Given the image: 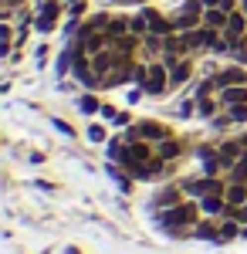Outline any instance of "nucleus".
<instances>
[{
	"instance_id": "1",
	"label": "nucleus",
	"mask_w": 247,
	"mask_h": 254,
	"mask_svg": "<svg viewBox=\"0 0 247 254\" xmlns=\"http://www.w3.org/2000/svg\"><path fill=\"white\" fill-rule=\"evenodd\" d=\"M159 224L170 227V231H190V227L200 224V207L190 203V200H180L166 210H159Z\"/></svg>"
},
{
	"instance_id": "2",
	"label": "nucleus",
	"mask_w": 247,
	"mask_h": 254,
	"mask_svg": "<svg viewBox=\"0 0 247 254\" xmlns=\"http://www.w3.org/2000/svg\"><path fill=\"white\" fill-rule=\"evenodd\" d=\"M203 0H186L183 7H180V14L173 17V27L176 31H193V27H200L203 24Z\"/></svg>"
},
{
	"instance_id": "3",
	"label": "nucleus",
	"mask_w": 247,
	"mask_h": 254,
	"mask_svg": "<svg viewBox=\"0 0 247 254\" xmlns=\"http://www.w3.org/2000/svg\"><path fill=\"white\" fill-rule=\"evenodd\" d=\"M159 61L170 68V88H176V85H186L193 75V64L190 58H183V55H159Z\"/></svg>"
},
{
	"instance_id": "4",
	"label": "nucleus",
	"mask_w": 247,
	"mask_h": 254,
	"mask_svg": "<svg viewBox=\"0 0 247 254\" xmlns=\"http://www.w3.org/2000/svg\"><path fill=\"white\" fill-rule=\"evenodd\" d=\"M142 92H149V95H166L170 92V68L163 61H149V75H146Z\"/></svg>"
},
{
	"instance_id": "5",
	"label": "nucleus",
	"mask_w": 247,
	"mask_h": 254,
	"mask_svg": "<svg viewBox=\"0 0 247 254\" xmlns=\"http://www.w3.org/2000/svg\"><path fill=\"white\" fill-rule=\"evenodd\" d=\"M217 98H220L224 109H230V105H247V85H227V88L217 92Z\"/></svg>"
},
{
	"instance_id": "6",
	"label": "nucleus",
	"mask_w": 247,
	"mask_h": 254,
	"mask_svg": "<svg viewBox=\"0 0 247 254\" xmlns=\"http://www.w3.org/2000/svg\"><path fill=\"white\" fill-rule=\"evenodd\" d=\"M213 85H217V92H220V88H227V85H247V71H244V64H237V68H227V71L213 75Z\"/></svg>"
},
{
	"instance_id": "7",
	"label": "nucleus",
	"mask_w": 247,
	"mask_h": 254,
	"mask_svg": "<svg viewBox=\"0 0 247 254\" xmlns=\"http://www.w3.org/2000/svg\"><path fill=\"white\" fill-rule=\"evenodd\" d=\"M200 210L207 217H224L227 214V200H224V193H207L200 196Z\"/></svg>"
},
{
	"instance_id": "8",
	"label": "nucleus",
	"mask_w": 247,
	"mask_h": 254,
	"mask_svg": "<svg viewBox=\"0 0 247 254\" xmlns=\"http://www.w3.org/2000/svg\"><path fill=\"white\" fill-rule=\"evenodd\" d=\"M156 156L159 159H166V163H176V159L183 156V142L180 139H163V142H156Z\"/></svg>"
},
{
	"instance_id": "9",
	"label": "nucleus",
	"mask_w": 247,
	"mask_h": 254,
	"mask_svg": "<svg viewBox=\"0 0 247 254\" xmlns=\"http://www.w3.org/2000/svg\"><path fill=\"white\" fill-rule=\"evenodd\" d=\"M142 14H146V20H149V34L166 38V34H173V31H176V27H173V20H166L163 14H156V10H149V7H146Z\"/></svg>"
},
{
	"instance_id": "10",
	"label": "nucleus",
	"mask_w": 247,
	"mask_h": 254,
	"mask_svg": "<svg viewBox=\"0 0 247 254\" xmlns=\"http://www.w3.org/2000/svg\"><path fill=\"white\" fill-rule=\"evenodd\" d=\"M224 105H220V98H217V92H210V95H196V116L203 119H213L217 112H220Z\"/></svg>"
},
{
	"instance_id": "11",
	"label": "nucleus",
	"mask_w": 247,
	"mask_h": 254,
	"mask_svg": "<svg viewBox=\"0 0 247 254\" xmlns=\"http://www.w3.org/2000/svg\"><path fill=\"white\" fill-rule=\"evenodd\" d=\"M224 200H227V207H244L247 203V183H227Z\"/></svg>"
},
{
	"instance_id": "12",
	"label": "nucleus",
	"mask_w": 247,
	"mask_h": 254,
	"mask_svg": "<svg viewBox=\"0 0 247 254\" xmlns=\"http://www.w3.org/2000/svg\"><path fill=\"white\" fill-rule=\"evenodd\" d=\"M227 10H220V7H210V10H203V27H210V31H224L227 27Z\"/></svg>"
},
{
	"instance_id": "13",
	"label": "nucleus",
	"mask_w": 247,
	"mask_h": 254,
	"mask_svg": "<svg viewBox=\"0 0 247 254\" xmlns=\"http://www.w3.org/2000/svg\"><path fill=\"white\" fill-rule=\"evenodd\" d=\"M58 10H61V7H58L55 0H51V3H41V17L34 20V24H38V31H44V34H48V31L55 27V17H58Z\"/></svg>"
},
{
	"instance_id": "14",
	"label": "nucleus",
	"mask_w": 247,
	"mask_h": 254,
	"mask_svg": "<svg viewBox=\"0 0 247 254\" xmlns=\"http://www.w3.org/2000/svg\"><path fill=\"white\" fill-rule=\"evenodd\" d=\"M180 193H183V183L176 187H163L159 193H156V203H159V210H166V207H173V203H180Z\"/></svg>"
},
{
	"instance_id": "15",
	"label": "nucleus",
	"mask_w": 247,
	"mask_h": 254,
	"mask_svg": "<svg viewBox=\"0 0 247 254\" xmlns=\"http://www.w3.org/2000/svg\"><path fill=\"white\" fill-rule=\"evenodd\" d=\"M105 34L109 38H125L129 34V17H109V27H105Z\"/></svg>"
},
{
	"instance_id": "16",
	"label": "nucleus",
	"mask_w": 247,
	"mask_h": 254,
	"mask_svg": "<svg viewBox=\"0 0 247 254\" xmlns=\"http://www.w3.org/2000/svg\"><path fill=\"white\" fill-rule=\"evenodd\" d=\"M129 34H135V38H146V34H149V20H146L142 10H139L135 17H129Z\"/></svg>"
},
{
	"instance_id": "17",
	"label": "nucleus",
	"mask_w": 247,
	"mask_h": 254,
	"mask_svg": "<svg viewBox=\"0 0 247 254\" xmlns=\"http://www.w3.org/2000/svg\"><path fill=\"white\" fill-rule=\"evenodd\" d=\"M193 234L196 237H210V241H220V227H217L213 220H200V224L193 227Z\"/></svg>"
},
{
	"instance_id": "18",
	"label": "nucleus",
	"mask_w": 247,
	"mask_h": 254,
	"mask_svg": "<svg viewBox=\"0 0 247 254\" xmlns=\"http://www.w3.org/2000/svg\"><path fill=\"white\" fill-rule=\"evenodd\" d=\"M241 234V220H234V217H227L224 224H220V241H230V237Z\"/></svg>"
},
{
	"instance_id": "19",
	"label": "nucleus",
	"mask_w": 247,
	"mask_h": 254,
	"mask_svg": "<svg viewBox=\"0 0 247 254\" xmlns=\"http://www.w3.org/2000/svg\"><path fill=\"white\" fill-rule=\"evenodd\" d=\"M193 112H196V98H183V102L176 105V116L180 119H190Z\"/></svg>"
},
{
	"instance_id": "20",
	"label": "nucleus",
	"mask_w": 247,
	"mask_h": 254,
	"mask_svg": "<svg viewBox=\"0 0 247 254\" xmlns=\"http://www.w3.org/2000/svg\"><path fill=\"white\" fill-rule=\"evenodd\" d=\"M146 75H149V64H142V61H135V64H132V81L139 85V88L146 85Z\"/></svg>"
},
{
	"instance_id": "21",
	"label": "nucleus",
	"mask_w": 247,
	"mask_h": 254,
	"mask_svg": "<svg viewBox=\"0 0 247 254\" xmlns=\"http://www.w3.org/2000/svg\"><path fill=\"white\" fill-rule=\"evenodd\" d=\"M230 55H234V61H237V64H244V68H247V38H244V41H237Z\"/></svg>"
},
{
	"instance_id": "22",
	"label": "nucleus",
	"mask_w": 247,
	"mask_h": 254,
	"mask_svg": "<svg viewBox=\"0 0 247 254\" xmlns=\"http://www.w3.org/2000/svg\"><path fill=\"white\" fill-rule=\"evenodd\" d=\"M78 109H81V112H102V105H98V98H95V95H81Z\"/></svg>"
},
{
	"instance_id": "23",
	"label": "nucleus",
	"mask_w": 247,
	"mask_h": 254,
	"mask_svg": "<svg viewBox=\"0 0 247 254\" xmlns=\"http://www.w3.org/2000/svg\"><path fill=\"white\" fill-rule=\"evenodd\" d=\"M227 116H230V122H247V105H230Z\"/></svg>"
},
{
	"instance_id": "24",
	"label": "nucleus",
	"mask_w": 247,
	"mask_h": 254,
	"mask_svg": "<svg viewBox=\"0 0 247 254\" xmlns=\"http://www.w3.org/2000/svg\"><path fill=\"white\" fill-rule=\"evenodd\" d=\"M88 139H92V142H105V129H102V126H92V129H88Z\"/></svg>"
},
{
	"instance_id": "25",
	"label": "nucleus",
	"mask_w": 247,
	"mask_h": 254,
	"mask_svg": "<svg viewBox=\"0 0 247 254\" xmlns=\"http://www.w3.org/2000/svg\"><path fill=\"white\" fill-rule=\"evenodd\" d=\"M217 7H220V10H227V14H234L241 3H237V0H217Z\"/></svg>"
},
{
	"instance_id": "26",
	"label": "nucleus",
	"mask_w": 247,
	"mask_h": 254,
	"mask_svg": "<svg viewBox=\"0 0 247 254\" xmlns=\"http://www.w3.org/2000/svg\"><path fill=\"white\" fill-rule=\"evenodd\" d=\"M68 10H71V14H81V10H85V0H71V3H68Z\"/></svg>"
},
{
	"instance_id": "27",
	"label": "nucleus",
	"mask_w": 247,
	"mask_h": 254,
	"mask_svg": "<svg viewBox=\"0 0 247 254\" xmlns=\"http://www.w3.org/2000/svg\"><path fill=\"white\" fill-rule=\"evenodd\" d=\"M115 116H119V112H115L112 105H102V119H115Z\"/></svg>"
},
{
	"instance_id": "28",
	"label": "nucleus",
	"mask_w": 247,
	"mask_h": 254,
	"mask_svg": "<svg viewBox=\"0 0 247 254\" xmlns=\"http://www.w3.org/2000/svg\"><path fill=\"white\" fill-rule=\"evenodd\" d=\"M10 38V27H7V24H0V41H7Z\"/></svg>"
},
{
	"instance_id": "29",
	"label": "nucleus",
	"mask_w": 247,
	"mask_h": 254,
	"mask_svg": "<svg viewBox=\"0 0 247 254\" xmlns=\"http://www.w3.org/2000/svg\"><path fill=\"white\" fill-rule=\"evenodd\" d=\"M7 51H10V44H7V41H0V58H3Z\"/></svg>"
},
{
	"instance_id": "30",
	"label": "nucleus",
	"mask_w": 247,
	"mask_h": 254,
	"mask_svg": "<svg viewBox=\"0 0 247 254\" xmlns=\"http://www.w3.org/2000/svg\"><path fill=\"white\" fill-rule=\"evenodd\" d=\"M241 10H244V14H247V0H241Z\"/></svg>"
},
{
	"instance_id": "31",
	"label": "nucleus",
	"mask_w": 247,
	"mask_h": 254,
	"mask_svg": "<svg viewBox=\"0 0 247 254\" xmlns=\"http://www.w3.org/2000/svg\"><path fill=\"white\" fill-rule=\"evenodd\" d=\"M241 142H244V146H247V132H244V136H241Z\"/></svg>"
}]
</instances>
